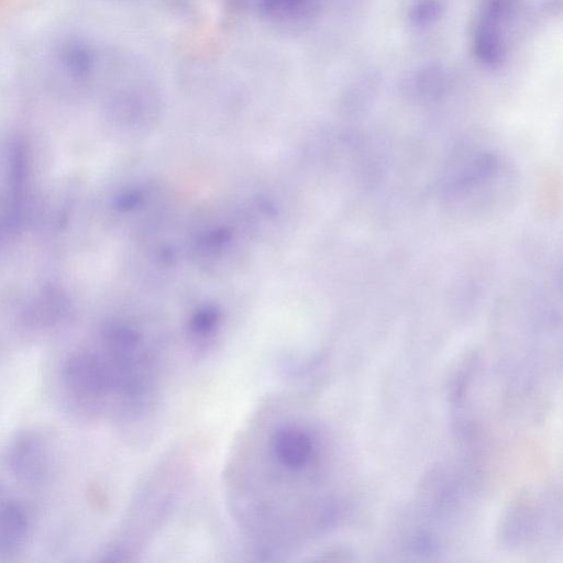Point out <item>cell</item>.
Listing matches in <instances>:
<instances>
[{
    "instance_id": "2",
    "label": "cell",
    "mask_w": 563,
    "mask_h": 563,
    "mask_svg": "<svg viewBox=\"0 0 563 563\" xmlns=\"http://www.w3.org/2000/svg\"><path fill=\"white\" fill-rule=\"evenodd\" d=\"M517 9L518 0H487L484 3L473 33V53L483 65L497 68L506 60Z\"/></svg>"
},
{
    "instance_id": "5",
    "label": "cell",
    "mask_w": 563,
    "mask_h": 563,
    "mask_svg": "<svg viewBox=\"0 0 563 563\" xmlns=\"http://www.w3.org/2000/svg\"><path fill=\"white\" fill-rule=\"evenodd\" d=\"M450 86V74L440 63H429L406 74L401 81L404 93L420 102L441 98Z\"/></svg>"
},
{
    "instance_id": "9",
    "label": "cell",
    "mask_w": 563,
    "mask_h": 563,
    "mask_svg": "<svg viewBox=\"0 0 563 563\" xmlns=\"http://www.w3.org/2000/svg\"><path fill=\"white\" fill-rule=\"evenodd\" d=\"M13 465L16 473L25 477H34L42 472L44 465V455L37 443L27 441L21 444L14 452Z\"/></svg>"
},
{
    "instance_id": "7",
    "label": "cell",
    "mask_w": 563,
    "mask_h": 563,
    "mask_svg": "<svg viewBox=\"0 0 563 563\" xmlns=\"http://www.w3.org/2000/svg\"><path fill=\"white\" fill-rule=\"evenodd\" d=\"M27 533L23 509L14 504L0 505V551L10 552L20 547Z\"/></svg>"
},
{
    "instance_id": "8",
    "label": "cell",
    "mask_w": 563,
    "mask_h": 563,
    "mask_svg": "<svg viewBox=\"0 0 563 563\" xmlns=\"http://www.w3.org/2000/svg\"><path fill=\"white\" fill-rule=\"evenodd\" d=\"M446 0H412L407 18L411 26L426 29L437 23L444 14Z\"/></svg>"
},
{
    "instance_id": "6",
    "label": "cell",
    "mask_w": 563,
    "mask_h": 563,
    "mask_svg": "<svg viewBox=\"0 0 563 563\" xmlns=\"http://www.w3.org/2000/svg\"><path fill=\"white\" fill-rule=\"evenodd\" d=\"M67 380L71 389L85 397H95L108 388L103 364L95 356H75L67 366Z\"/></svg>"
},
{
    "instance_id": "1",
    "label": "cell",
    "mask_w": 563,
    "mask_h": 563,
    "mask_svg": "<svg viewBox=\"0 0 563 563\" xmlns=\"http://www.w3.org/2000/svg\"><path fill=\"white\" fill-rule=\"evenodd\" d=\"M109 48L87 32H60L44 45L37 75L54 92L74 97L89 93L100 87Z\"/></svg>"
},
{
    "instance_id": "4",
    "label": "cell",
    "mask_w": 563,
    "mask_h": 563,
    "mask_svg": "<svg viewBox=\"0 0 563 563\" xmlns=\"http://www.w3.org/2000/svg\"><path fill=\"white\" fill-rule=\"evenodd\" d=\"M272 452L276 461L289 471H301L314 456L316 443L305 430L294 426L280 427L272 438Z\"/></svg>"
},
{
    "instance_id": "10",
    "label": "cell",
    "mask_w": 563,
    "mask_h": 563,
    "mask_svg": "<svg viewBox=\"0 0 563 563\" xmlns=\"http://www.w3.org/2000/svg\"><path fill=\"white\" fill-rule=\"evenodd\" d=\"M228 7L238 12H254L258 0H223Z\"/></svg>"
},
{
    "instance_id": "3",
    "label": "cell",
    "mask_w": 563,
    "mask_h": 563,
    "mask_svg": "<svg viewBox=\"0 0 563 563\" xmlns=\"http://www.w3.org/2000/svg\"><path fill=\"white\" fill-rule=\"evenodd\" d=\"M321 0H258L254 13L275 32L299 35L320 18Z\"/></svg>"
}]
</instances>
